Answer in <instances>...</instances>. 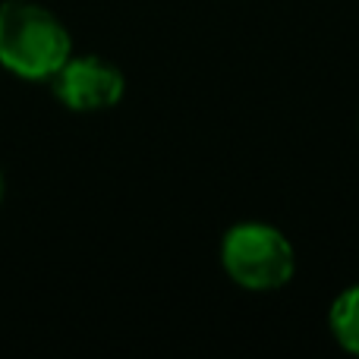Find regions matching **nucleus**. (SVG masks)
<instances>
[{
  "instance_id": "5",
  "label": "nucleus",
  "mask_w": 359,
  "mask_h": 359,
  "mask_svg": "<svg viewBox=\"0 0 359 359\" xmlns=\"http://www.w3.org/2000/svg\"><path fill=\"white\" fill-rule=\"evenodd\" d=\"M0 198H4V174H0Z\"/></svg>"
},
{
  "instance_id": "4",
  "label": "nucleus",
  "mask_w": 359,
  "mask_h": 359,
  "mask_svg": "<svg viewBox=\"0 0 359 359\" xmlns=\"http://www.w3.org/2000/svg\"><path fill=\"white\" fill-rule=\"evenodd\" d=\"M331 334L344 350L359 356V284L347 287L331 306Z\"/></svg>"
},
{
  "instance_id": "2",
  "label": "nucleus",
  "mask_w": 359,
  "mask_h": 359,
  "mask_svg": "<svg viewBox=\"0 0 359 359\" xmlns=\"http://www.w3.org/2000/svg\"><path fill=\"white\" fill-rule=\"evenodd\" d=\"M224 271L243 290L268 293L290 284L297 255L293 246L278 227L271 224H236L221 240Z\"/></svg>"
},
{
  "instance_id": "1",
  "label": "nucleus",
  "mask_w": 359,
  "mask_h": 359,
  "mask_svg": "<svg viewBox=\"0 0 359 359\" xmlns=\"http://www.w3.org/2000/svg\"><path fill=\"white\" fill-rule=\"evenodd\" d=\"M69 60V35L35 4L0 6V63L25 79H50Z\"/></svg>"
},
{
  "instance_id": "3",
  "label": "nucleus",
  "mask_w": 359,
  "mask_h": 359,
  "mask_svg": "<svg viewBox=\"0 0 359 359\" xmlns=\"http://www.w3.org/2000/svg\"><path fill=\"white\" fill-rule=\"evenodd\" d=\"M54 95L79 114L92 111H107L123 98V73L117 67H111L101 57H69L54 76H50Z\"/></svg>"
}]
</instances>
